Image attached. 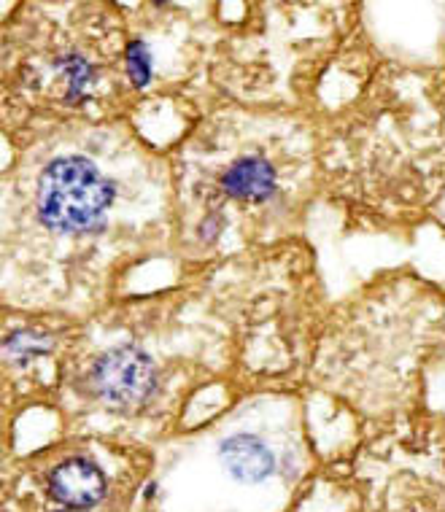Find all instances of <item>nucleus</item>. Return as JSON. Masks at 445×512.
Masks as SVG:
<instances>
[{"label": "nucleus", "mask_w": 445, "mask_h": 512, "mask_svg": "<svg viewBox=\"0 0 445 512\" xmlns=\"http://www.w3.org/2000/svg\"><path fill=\"white\" fill-rule=\"evenodd\" d=\"M49 494L65 507L89 510L106 496V475L87 459H68L49 475Z\"/></svg>", "instance_id": "obj_3"}, {"label": "nucleus", "mask_w": 445, "mask_h": 512, "mask_svg": "<svg viewBox=\"0 0 445 512\" xmlns=\"http://www.w3.org/2000/svg\"><path fill=\"white\" fill-rule=\"evenodd\" d=\"M114 195V184L89 159H54L38 181V219L46 230L63 235L92 230L106 216Z\"/></svg>", "instance_id": "obj_1"}, {"label": "nucleus", "mask_w": 445, "mask_h": 512, "mask_svg": "<svg viewBox=\"0 0 445 512\" xmlns=\"http://www.w3.org/2000/svg\"><path fill=\"white\" fill-rule=\"evenodd\" d=\"M224 467L230 469V475L241 483H259L265 477L273 475L276 459L265 442H259L251 434H238L222 445Z\"/></svg>", "instance_id": "obj_4"}, {"label": "nucleus", "mask_w": 445, "mask_h": 512, "mask_svg": "<svg viewBox=\"0 0 445 512\" xmlns=\"http://www.w3.org/2000/svg\"><path fill=\"white\" fill-rule=\"evenodd\" d=\"M57 512H73V510H57Z\"/></svg>", "instance_id": "obj_8"}, {"label": "nucleus", "mask_w": 445, "mask_h": 512, "mask_svg": "<svg viewBox=\"0 0 445 512\" xmlns=\"http://www.w3.org/2000/svg\"><path fill=\"white\" fill-rule=\"evenodd\" d=\"M92 383H95V391L100 397L114 407H135L152 397L157 372L143 351L122 345V348L108 351L95 364Z\"/></svg>", "instance_id": "obj_2"}, {"label": "nucleus", "mask_w": 445, "mask_h": 512, "mask_svg": "<svg viewBox=\"0 0 445 512\" xmlns=\"http://www.w3.org/2000/svg\"><path fill=\"white\" fill-rule=\"evenodd\" d=\"M127 62V76L133 79L135 87H146L152 81V54H149V46L143 41H133L127 46L125 54Z\"/></svg>", "instance_id": "obj_7"}, {"label": "nucleus", "mask_w": 445, "mask_h": 512, "mask_svg": "<svg viewBox=\"0 0 445 512\" xmlns=\"http://www.w3.org/2000/svg\"><path fill=\"white\" fill-rule=\"evenodd\" d=\"M60 76L68 79V98H84L95 81V71L81 54H65L60 60Z\"/></svg>", "instance_id": "obj_6"}, {"label": "nucleus", "mask_w": 445, "mask_h": 512, "mask_svg": "<svg viewBox=\"0 0 445 512\" xmlns=\"http://www.w3.org/2000/svg\"><path fill=\"white\" fill-rule=\"evenodd\" d=\"M222 189L235 200H267L276 192V170L267 159L243 157L224 170Z\"/></svg>", "instance_id": "obj_5"}]
</instances>
